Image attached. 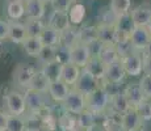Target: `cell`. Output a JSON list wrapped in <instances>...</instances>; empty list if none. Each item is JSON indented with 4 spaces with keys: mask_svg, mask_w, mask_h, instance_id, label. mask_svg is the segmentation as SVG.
<instances>
[{
    "mask_svg": "<svg viewBox=\"0 0 151 131\" xmlns=\"http://www.w3.org/2000/svg\"><path fill=\"white\" fill-rule=\"evenodd\" d=\"M100 83L101 81L95 79L86 68H83L82 71H80V75H79V77H78L76 83H75L71 88H74L75 91H78L82 93V94L87 96L91 92H93L96 88H99V87L101 85Z\"/></svg>",
    "mask_w": 151,
    "mask_h": 131,
    "instance_id": "8",
    "label": "cell"
},
{
    "mask_svg": "<svg viewBox=\"0 0 151 131\" xmlns=\"http://www.w3.org/2000/svg\"><path fill=\"white\" fill-rule=\"evenodd\" d=\"M60 67L62 64L58 62H51L49 64H43L38 69H41L43 74L47 76V79L50 81L53 80H59V75H60Z\"/></svg>",
    "mask_w": 151,
    "mask_h": 131,
    "instance_id": "38",
    "label": "cell"
},
{
    "mask_svg": "<svg viewBox=\"0 0 151 131\" xmlns=\"http://www.w3.org/2000/svg\"><path fill=\"white\" fill-rule=\"evenodd\" d=\"M130 17L135 26H151V7L141 4L130 11Z\"/></svg>",
    "mask_w": 151,
    "mask_h": 131,
    "instance_id": "13",
    "label": "cell"
},
{
    "mask_svg": "<svg viewBox=\"0 0 151 131\" xmlns=\"http://www.w3.org/2000/svg\"><path fill=\"white\" fill-rule=\"evenodd\" d=\"M74 1H78V0H74Z\"/></svg>",
    "mask_w": 151,
    "mask_h": 131,
    "instance_id": "53",
    "label": "cell"
},
{
    "mask_svg": "<svg viewBox=\"0 0 151 131\" xmlns=\"http://www.w3.org/2000/svg\"><path fill=\"white\" fill-rule=\"evenodd\" d=\"M110 94L104 85H100L93 92L86 96V109L93 115H104L109 110Z\"/></svg>",
    "mask_w": 151,
    "mask_h": 131,
    "instance_id": "1",
    "label": "cell"
},
{
    "mask_svg": "<svg viewBox=\"0 0 151 131\" xmlns=\"http://www.w3.org/2000/svg\"><path fill=\"white\" fill-rule=\"evenodd\" d=\"M22 1H25V0H22Z\"/></svg>",
    "mask_w": 151,
    "mask_h": 131,
    "instance_id": "54",
    "label": "cell"
},
{
    "mask_svg": "<svg viewBox=\"0 0 151 131\" xmlns=\"http://www.w3.org/2000/svg\"><path fill=\"white\" fill-rule=\"evenodd\" d=\"M91 58V52H89L87 45L76 43L75 46L68 49V62L79 67L80 69H83L87 66V63L89 62Z\"/></svg>",
    "mask_w": 151,
    "mask_h": 131,
    "instance_id": "10",
    "label": "cell"
},
{
    "mask_svg": "<svg viewBox=\"0 0 151 131\" xmlns=\"http://www.w3.org/2000/svg\"><path fill=\"white\" fill-rule=\"evenodd\" d=\"M95 123H96V115H93L89 110H87V109L80 113V114L76 115L78 130L88 131Z\"/></svg>",
    "mask_w": 151,
    "mask_h": 131,
    "instance_id": "31",
    "label": "cell"
},
{
    "mask_svg": "<svg viewBox=\"0 0 151 131\" xmlns=\"http://www.w3.org/2000/svg\"><path fill=\"white\" fill-rule=\"evenodd\" d=\"M132 131H146V129H145L143 126H139V127H137V129H134V130H132Z\"/></svg>",
    "mask_w": 151,
    "mask_h": 131,
    "instance_id": "48",
    "label": "cell"
},
{
    "mask_svg": "<svg viewBox=\"0 0 151 131\" xmlns=\"http://www.w3.org/2000/svg\"><path fill=\"white\" fill-rule=\"evenodd\" d=\"M5 131H27L24 115H9L8 114Z\"/></svg>",
    "mask_w": 151,
    "mask_h": 131,
    "instance_id": "35",
    "label": "cell"
},
{
    "mask_svg": "<svg viewBox=\"0 0 151 131\" xmlns=\"http://www.w3.org/2000/svg\"><path fill=\"white\" fill-rule=\"evenodd\" d=\"M139 87H141L142 92L145 94L146 100H151V75H142L141 80H139Z\"/></svg>",
    "mask_w": 151,
    "mask_h": 131,
    "instance_id": "40",
    "label": "cell"
},
{
    "mask_svg": "<svg viewBox=\"0 0 151 131\" xmlns=\"http://www.w3.org/2000/svg\"><path fill=\"white\" fill-rule=\"evenodd\" d=\"M139 115H141L142 121H149L151 119V109H150V102L149 100H145L139 106L137 107Z\"/></svg>",
    "mask_w": 151,
    "mask_h": 131,
    "instance_id": "41",
    "label": "cell"
},
{
    "mask_svg": "<svg viewBox=\"0 0 151 131\" xmlns=\"http://www.w3.org/2000/svg\"><path fill=\"white\" fill-rule=\"evenodd\" d=\"M71 87L65 84L62 80H53L50 81V85L47 89V96L50 100H53L57 104H62L65 98L67 97Z\"/></svg>",
    "mask_w": 151,
    "mask_h": 131,
    "instance_id": "12",
    "label": "cell"
},
{
    "mask_svg": "<svg viewBox=\"0 0 151 131\" xmlns=\"http://www.w3.org/2000/svg\"><path fill=\"white\" fill-rule=\"evenodd\" d=\"M46 25L51 26V28H54L55 30H58V31H63V30H66L67 28L71 26L67 13L55 12V11L51 12L50 17H49V22Z\"/></svg>",
    "mask_w": 151,
    "mask_h": 131,
    "instance_id": "23",
    "label": "cell"
},
{
    "mask_svg": "<svg viewBox=\"0 0 151 131\" xmlns=\"http://www.w3.org/2000/svg\"><path fill=\"white\" fill-rule=\"evenodd\" d=\"M60 105L63 107V112L78 115L86 110V96L82 94L80 92L75 91L74 88H71L67 97L65 98V101Z\"/></svg>",
    "mask_w": 151,
    "mask_h": 131,
    "instance_id": "4",
    "label": "cell"
},
{
    "mask_svg": "<svg viewBox=\"0 0 151 131\" xmlns=\"http://www.w3.org/2000/svg\"><path fill=\"white\" fill-rule=\"evenodd\" d=\"M49 85H50V80L47 79V76L43 74L41 69H37L36 75L33 76V79H32L30 84L28 85L27 89H33V91L46 93V94H47Z\"/></svg>",
    "mask_w": 151,
    "mask_h": 131,
    "instance_id": "24",
    "label": "cell"
},
{
    "mask_svg": "<svg viewBox=\"0 0 151 131\" xmlns=\"http://www.w3.org/2000/svg\"><path fill=\"white\" fill-rule=\"evenodd\" d=\"M40 1H42L43 4H50V3H51V0H40Z\"/></svg>",
    "mask_w": 151,
    "mask_h": 131,
    "instance_id": "50",
    "label": "cell"
},
{
    "mask_svg": "<svg viewBox=\"0 0 151 131\" xmlns=\"http://www.w3.org/2000/svg\"><path fill=\"white\" fill-rule=\"evenodd\" d=\"M8 39V21L0 19V42Z\"/></svg>",
    "mask_w": 151,
    "mask_h": 131,
    "instance_id": "44",
    "label": "cell"
},
{
    "mask_svg": "<svg viewBox=\"0 0 151 131\" xmlns=\"http://www.w3.org/2000/svg\"><path fill=\"white\" fill-rule=\"evenodd\" d=\"M78 39H79V43H83V45H88L95 39H97L96 26L82 25L80 28H78Z\"/></svg>",
    "mask_w": 151,
    "mask_h": 131,
    "instance_id": "29",
    "label": "cell"
},
{
    "mask_svg": "<svg viewBox=\"0 0 151 131\" xmlns=\"http://www.w3.org/2000/svg\"><path fill=\"white\" fill-rule=\"evenodd\" d=\"M96 34H97V39L103 45H116V42L118 41V37H120L114 24L96 25Z\"/></svg>",
    "mask_w": 151,
    "mask_h": 131,
    "instance_id": "11",
    "label": "cell"
},
{
    "mask_svg": "<svg viewBox=\"0 0 151 131\" xmlns=\"http://www.w3.org/2000/svg\"><path fill=\"white\" fill-rule=\"evenodd\" d=\"M8 20L12 21H20L22 17H25V1L22 0H8L5 5Z\"/></svg>",
    "mask_w": 151,
    "mask_h": 131,
    "instance_id": "20",
    "label": "cell"
},
{
    "mask_svg": "<svg viewBox=\"0 0 151 131\" xmlns=\"http://www.w3.org/2000/svg\"><path fill=\"white\" fill-rule=\"evenodd\" d=\"M122 92L125 93V96H126L130 106L135 107V109H137L139 105L146 100V98H145L143 92H142V89H141V87H139L138 83H130L129 85L125 87V89Z\"/></svg>",
    "mask_w": 151,
    "mask_h": 131,
    "instance_id": "17",
    "label": "cell"
},
{
    "mask_svg": "<svg viewBox=\"0 0 151 131\" xmlns=\"http://www.w3.org/2000/svg\"><path fill=\"white\" fill-rule=\"evenodd\" d=\"M25 30H27V37H40L42 30L45 29L46 24L42 20H33V19H27L24 22Z\"/></svg>",
    "mask_w": 151,
    "mask_h": 131,
    "instance_id": "34",
    "label": "cell"
},
{
    "mask_svg": "<svg viewBox=\"0 0 151 131\" xmlns=\"http://www.w3.org/2000/svg\"><path fill=\"white\" fill-rule=\"evenodd\" d=\"M37 69L34 66L28 64V63H19L13 69V83L16 87L21 89H27L30 84L32 79L36 75Z\"/></svg>",
    "mask_w": 151,
    "mask_h": 131,
    "instance_id": "5",
    "label": "cell"
},
{
    "mask_svg": "<svg viewBox=\"0 0 151 131\" xmlns=\"http://www.w3.org/2000/svg\"><path fill=\"white\" fill-rule=\"evenodd\" d=\"M4 101V110L9 115H25L27 105H25L24 93L19 89H11L3 97Z\"/></svg>",
    "mask_w": 151,
    "mask_h": 131,
    "instance_id": "2",
    "label": "cell"
},
{
    "mask_svg": "<svg viewBox=\"0 0 151 131\" xmlns=\"http://www.w3.org/2000/svg\"><path fill=\"white\" fill-rule=\"evenodd\" d=\"M97 58L104 66H108L110 63H113V62L120 59L114 45H103L100 49V51H99Z\"/></svg>",
    "mask_w": 151,
    "mask_h": 131,
    "instance_id": "27",
    "label": "cell"
},
{
    "mask_svg": "<svg viewBox=\"0 0 151 131\" xmlns=\"http://www.w3.org/2000/svg\"><path fill=\"white\" fill-rule=\"evenodd\" d=\"M76 43H79L78 39V26L71 25L66 30L60 31V45L66 49H70L72 46H75Z\"/></svg>",
    "mask_w": 151,
    "mask_h": 131,
    "instance_id": "28",
    "label": "cell"
},
{
    "mask_svg": "<svg viewBox=\"0 0 151 131\" xmlns=\"http://www.w3.org/2000/svg\"><path fill=\"white\" fill-rule=\"evenodd\" d=\"M21 46H22V49H24L25 54L32 58L38 57L40 51H41V49L43 47L40 37H27V38L24 39V42L21 43Z\"/></svg>",
    "mask_w": 151,
    "mask_h": 131,
    "instance_id": "26",
    "label": "cell"
},
{
    "mask_svg": "<svg viewBox=\"0 0 151 131\" xmlns=\"http://www.w3.org/2000/svg\"><path fill=\"white\" fill-rule=\"evenodd\" d=\"M74 3H75L74 0H51L50 4L53 7V11H55V12L67 13Z\"/></svg>",
    "mask_w": 151,
    "mask_h": 131,
    "instance_id": "39",
    "label": "cell"
},
{
    "mask_svg": "<svg viewBox=\"0 0 151 131\" xmlns=\"http://www.w3.org/2000/svg\"><path fill=\"white\" fill-rule=\"evenodd\" d=\"M109 9L116 17L127 14L132 9V0H110Z\"/></svg>",
    "mask_w": 151,
    "mask_h": 131,
    "instance_id": "33",
    "label": "cell"
},
{
    "mask_svg": "<svg viewBox=\"0 0 151 131\" xmlns=\"http://www.w3.org/2000/svg\"><path fill=\"white\" fill-rule=\"evenodd\" d=\"M86 5L80 1H75L68 9L67 16L70 20V24L74 26H80L86 19Z\"/></svg>",
    "mask_w": 151,
    "mask_h": 131,
    "instance_id": "21",
    "label": "cell"
},
{
    "mask_svg": "<svg viewBox=\"0 0 151 131\" xmlns=\"http://www.w3.org/2000/svg\"><path fill=\"white\" fill-rule=\"evenodd\" d=\"M142 55H146V57H151V41H150V43H149V45H147L146 50H145L143 52H142Z\"/></svg>",
    "mask_w": 151,
    "mask_h": 131,
    "instance_id": "47",
    "label": "cell"
},
{
    "mask_svg": "<svg viewBox=\"0 0 151 131\" xmlns=\"http://www.w3.org/2000/svg\"><path fill=\"white\" fill-rule=\"evenodd\" d=\"M101 46H103V43H101V42H100V41H99V39H95L93 42H91V43H88V45H87V47H88L89 52H91V57H93V58H97V55H99V51H100Z\"/></svg>",
    "mask_w": 151,
    "mask_h": 131,
    "instance_id": "42",
    "label": "cell"
},
{
    "mask_svg": "<svg viewBox=\"0 0 151 131\" xmlns=\"http://www.w3.org/2000/svg\"><path fill=\"white\" fill-rule=\"evenodd\" d=\"M46 13V4L40 0H25V17L42 20Z\"/></svg>",
    "mask_w": 151,
    "mask_h": 131,
    "instance_id": "19",
    "label": "cell"
},
{
    "mask_svg": "<svg viewBox=\"0 0 151 131\" xmlns=\"http://www.w3.org/2000/svg\"><path fill=\"white\" fill-rule=\"evenodd\" d=\"M57 125L62 131H78L76 115L70 114L67 112H63L60 115H58Z\"/></svg>",
    "mask_w": 151,
    "mask_h": 131,
    "instance_id": "30",
    "label": "cell"
},
{
    "mask_svg": "<svg viewBox=\"0 0 151 131\" xmlns=\"http://www.w3.org/2000/svg\"><path fill=\"white\" fill-rule=\"evenodd\" d=\"M142 123H143V121H142L138 110L135 107H130L126 113H124L121 115L120 127L121 131H132L139 126H142Z\"/></svg>",
    "mask_w": 151,
    "mask_h": 131,
    "instance_id": "14",
    "label": "cell"
},
{
    "mask_svg": "<svg viewBox=\"0 0 151 131\" xmlns=\"http://www.w3.org/2000/svg\"><path fill=\"white\" fill-rule=\"evenodd\" d=\"M114 47H116V50H117V54L120 58H124V57H126V55L132 54L133 51H135L134 49H133L129 37H124V36L118 37V41L116 42Z\"/></svg>",
    "mask_w": 151,
    "mask_h": 131,
    "instance_id": "36",
    "label": "cell"
},
{
    "mask_svg": "<svg viewBox=\"0 0 151 131\" xmlns=\"http://www.w3.org/2000/svg\"><path fill=\"white\" fill-rule=\"evenodd\" d=\"M130 104L127 101L126 96L122 91H118L116 93H113L110 96V102H109V110L112 113H116V114L122 115L124 113H126L127 110L130 109Z\"/></svg>",
    "mask_w": 151,
    "mask_h": 131,
    "instance_id": "15",
    "label": "cell"
},
{
    "mask_svg": "<svg viewBox=\"0 0 151 131\" xmlns=\"http://www.w3.org/2000/svg\"><path fill=\"white\" fill-rule=\"evenodd\" d=\"M149 102H150V109H151V100H149Z\"/></svg>",
    "mask_w": 151,
    "mask_h": 131,
    "instance_id": "52",
    "label": "cell"
},
{
    "mask_svg": "<svg viewBox=\"0 0 151 131\" xmlns=\"http://www.w3.org/2000/svg\"><path fill=\"white\" fill-rule=\"evenodd\" d=\"M129 39L135 51L143 52L151 41V26H135L130 33Z\"/></svg>",
    "mask_w": 151,
    "mask_h": 131,
    "instance_id": "6",
    "label": "cell"
},
{
    "mask_svg": "<svg viewBox=\"0 0 151 131\" xmlns=\"http://www.w3.org/2000/svg\"><path fill=\"white\" fill-rule=\"evenodd\" d=\"M8 121V113L3 107H0V131H5Z\"/></svg>",
    "mask_w": 151,
    "mask_h": 131,
    "instance_id": "45",
    "label": "cell"
},
{
    "mask_svg": "<svg viewBox=\"0 0 151 131\" xmlns=\"http://www.w3.org/2000/svg\"><path fill=\"white\" fill-rule=\"evenodd\" d=\"M88 131H106V129L103 126V125H97V123H95L93 126H92Z\"/></svg>",
    "mask_w": 151,
    "mask_h": 131,
    "instance_id": "46",
    "label": "cell"
},
{
    "mask_svg": "<svg viewBox=\"0 0 151 131\" xmlns=\"http://www.w3.org/2000/svg\"><path fill=\"white\" fill-rule=\"evenodd\" d=\"M120 60L126 76L137 77L143 74L142 72V52L133 51L132 54L126 55L124 58H120Z\"/></svg>",
    "mask_w": 151,
    "mask_h": 131,
    "instance_id": "9",
    "label": "cell"
},
{
    "mask_svg": "<svg viewBox=\"0 0 151 131\" xmlns=\"http://www.w3.org/2000/svg\"><path fill=\"white\" fill-rule=\"evenodd\" d=\"M0 52H1V42H0Z\"/></svg>",
    "mask_w": 151,
    "mask_h": 131,
    "instance_id": "51",
    "label": "cell"
},
{
    "mask_svg": "<svg viewBox=\"0 0 151 131\" xmlns=\"http://www.w3.org/2000/svg\"><path fill=\"white\" fill-rule=\"evenodd\" d=\"M80 71L82 69L79 67H76L72 63H63L62 67H60V75H59V80H62L65 84H67L68 87H72L75 83H76L78 77L80 75Z\"/></svg>",
    "mask_w": 151,
    "mask_h": 131,
    "instance_id": "18",
    "label": "cell"
},
{
    "mask_svg": "<svg viewBox=\"0 0 151 131\" xmlns=\"http://www.w3.org/2000/svg\"><path fill=\"white\" fill-rule=\"evenodd\" d=\"M114 26H116V29H117L118 34L124 36V37H129L130 33L133 31V29L135 28L134 22H133L132 17H130V13L117 17L114 21Z\"/></svg>",
    "mask_w": 151,
    "mask_h": 131,
    "instance_id": "25",
    "label": "cell"
},
{
    "mask_svg": "<svg viewBox=\"0 0 151 131\" xmlns=\"http://www.w3.org/2000/svg\"><path fill=\"white\" fill-rule=\"evenodd\" d=\"M27 38V30L22 22L8 20V39L14 45H21Z\"/></svg>",
    "mask_w": 151,
    "mask_h": 131,
    "instance_id": "16",
    "label": "cell"
},
{
    "mask_svg": "<svg viewBox=\"0 0 151 131\" xmlns=\"http://www.w3.org/2000/svg\"><path fill=\"white\" fill-rule=\"evenodd\" d=\"M57 58V47H51V46H43L40 51L37 60L40 62V64H49L51 62H55Z\"/></svg>",
    "mask_w": 151,
    "mask_h": 131,
    "instance_id": "37",
    "label": "cell"
},
{
    "mask_svg": "<svg viewBox=\"0 0 151 131\" xmlns=\"http://www.w3.org/2000/svg\"><path fill=\"white\" fill-rule=\"evenodd\" d=\"M43 46H51V47H58L60 45V31L55 30L54 28L46 25L40 36Z\"/></svg>",
    "mask_w": 151,
    "mask_h": 131,
    "instance_id": "22",
    "label": "cell"
},
{
    "mask_svg": "<svg viewBox=\"0 0 151 131\" xmlns=\"http://www.w3.org/2000/svg\"><path fill=\"white\" fill-rule=\"evenodd\" d=\"M142 72L145 75H151V57L142 55Z\"/></svg>",
    "mask_w": 151,
    "mask_h": 131,
    "instance_id": "43",
    "label": "cell"
},
{
    "mask_svg": "<svg viewBox=\"0 0 151 131\" xmlns=\"http://www.w3.org/2000/svg\"><path fill=\"white\" fill-rule=\"evenodd\" d=\"M37 131H54V130H50V129H46V127H40Z\"/></svg>",
    "mask_w": 151,
    "mask_h": 131,
    "instance_id": "49",
    "label": "cell"
},
{
    "mask_svg": "<svg viewBox=\"0 0 151 131\" xmlns=\"http://www.w3.org/2000/svg\"><path fill=\"white\" fill-rule=\"evenodd\" d=\"M126 74L124 71V67L121 64V60H116V62L110 63L105 66V71H104V79L103 84H108V85H120L125 80Z\"/></svg>",
    "mask_w": 151,
    "mask_h": 131,
    "instance_id": "7",
    "label": "cell"
},
{
    "mask_svg": "<svg viewBox=\"0 0 151 131\" xmlns=\"http://www.w3.org/2000/svg\"><path fill=\"white\" fill-rule=\"evenodd\" d=\"M24 98L27 105V113L29 114H41L47 109L49 96L33 89H24Z\"/></svg>",
    "mask_w": 151,
    "mask_h": 131,
    "instance_id": "3",
    "label": "cell"
},
{
    "mask_svg": "<svg viewBox=\"0 0 151 131\" xmlns=\"http://www.w3.org/2000/svg\"><path fill=\"white\" fill-rule=\"evenodd\" d=\"M89 74L92 75L95 79H97L99 81L103 83V79H104V71H105V66L99 60V58H93L92 57L89 59V62L87 63V66L84 67Z\"/></svg>",
    "mask_w": 151,
    "mask_h": 131,
    "instance_id": "32",
    "label": "cell"
}]
</instances>
